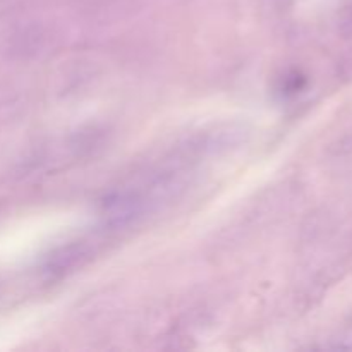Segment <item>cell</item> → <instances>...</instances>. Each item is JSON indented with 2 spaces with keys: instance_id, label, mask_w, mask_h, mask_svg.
Here are the masks:
<instances>
[{
  "instance_id": "obj_1",
  "label": "cell",
  "mask_w": 352,
  "mask_h": 352,
  "mask_svg": "<svg viewBox=\"0 0 352 352\" xmlns=\"http://www.w3.org/2000/svg\"><path fill=\"white\" fill-rule=\"evenodd\" d=\"M339 28L342 31L344 36L352 38V6L346 7L340 14V19H339Z\"/></svg>"
}]
</instances>
